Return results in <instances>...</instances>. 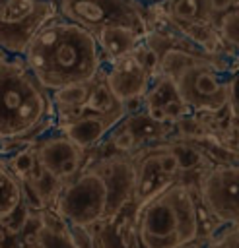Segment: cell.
I'll list each match as a JSON object with an SVG mask.
<instances>
[{
    "label": "cell",
    "mask_w": 239,
    "mask_h": 248,
    "mask_svg": "<svg viewBox=\"0 0 239 248\" xmlns=\"http://www.w3.org/2000/svg\"><path fill=\"white\" fill-rule=\"evenodd\" d=\"M134 231L140 248H177L202 240V217L192 184L175 180L136 205Z\"/></svg>",
    "instance_id": "277c9868"
},
{
    "label": "cell",
    "mask_w": 239,
    "mask_h": 248,
    "mask_svg": "<svg viewBox=\"0 0 239 248\" xmlns=\"http://www.w3.org/2000/svg\"><path fill=\"white\" fill-rule=\"evenodd\" d=\"M8 167L19 176V180L27 178L31 174V170L35 169L37 165V157H35V149H33V141L31 143H25L10 153H2Z\"/></svg>",
    "instance_id": "ffe728a7"
},
{
    "label": "cell",
    "mask_w": 239,
    "mask_h": 248,
    "mask_svg": "<svg viewBox=\"0 0 239 248\" xmlns=\"http://www.w3.org/2000/svg\"><path fill=\"white\" fill-rule=\"evenodd\" d=\"M175 134L173 124L155 122L146 110L124 114L105 136L103 143H109L117 153H132L155 141H163Z\"/></svg>",
    "instance_id": "30bf717a"
},
{
    "label": "cell",
    "mask_w": 239,
    "mask_h": 248,
    "mask_svg": "<svg viewBox=\"0 0 239 248\" xmlns=\"http://www.w3.org/2000/svg\"><path fill=\"white\" fill-rule=\"evenodd\" d=\"M56 14V0H0V48L23 54L31 37Z\"/></svg>",
    "instance_id": "52a82bcc"
},
{
    "label": "cell",
    "mask_w": 239,
    "mask_h": 248,
    "mask_svg": "<svg viewBox=\"0 0 239 248\" xmlns=\"http://www.w3.org/2000/svg\"><path fill=\"white\" fill-rule=\"evenodd\" d=\"M93 35H95V41H97V46H99V52L105 64L124 54H130L136 48V45L144 39L136 29L122 25V23H107L99 27Z\"/></svg>",
    "instance_id": "9a60e30c"
},
{
    "label": "cell",
    "mask_w": 239,
    "mask_h": 248,
    "mask_svg": "<svg viewBox=\"0 0 239 248\" xmlns=\"http://www.w3.org/2000/svg\"><path fill=\"white\" fill-rule=\"evenodd\" d=\"M237 21H239V10H237V6H231L227 12L218 16V27H216L218 37L233 50L237 48V43H239V23Z\"/></svg>",
    "instance_id": "44dd1931"
},
{
    "label": "cell",
    "mask_w": 239,
    "mask_h": 248,
    "mask_svg": "<svg viewBox=\"0 0 239 248\" xmlns=\"http://www.w3.org/2000/svg\"><path fill=\"white\" fill-rule=\"evenodd\" d=\"M124 116V108L122 105H119L117 108L109 110V112H84L80 116H76L70 122L58 124L54 126L56 130H60L62 134H66L74 143H78L80 147L87 149H95L103 143L105 136L109 134V130Z\"/></svg>",
    "instance_id": "4fadbf2b"
},
{
    "label": "cell",
    "mask_w": 239,
    "mask_h": 248,
    "mask_svg": "<svg viewBox=\"0 0 239 248\" xmlns=\"http://www.w3.org/2000/svg\"><path fill=\"white\" fill-rule=\"evenodd\" d=\"M239 169L237 163H212L196 180L198 198L204 209L223 225H235L239 215L237 203Z\"/></svg>",
    "instance_id": "ba28073f"
},
{
    "label": "cell",
    "mask_w": 239,
    "mask_h": 248,
    "mask_svg": "<svg viewBox=\"0 0 239 248\" xmlns=\"http://www.w3.org/2000/svg\"><path fill=\"white\" fill-rule=\"evenodd\" d=\"M212 248H237V225H229L227 232L214 240Z\"/></svg>",
    "instance_id": "cb8c5ba5"
},
{
    "label": "cell",
    "mask_w": 239,
    "mask_h": 248,
    "mask_svg": "<svg viewBox=\"0 0 239 248\" xmlns=\"http://www.w3.org/2000/svg\"><path fill=\"white\" fill-rule=\"evenodd\" d=\"M91 81L89 83H70L64 87H58L54 91H51V99L54 105V110H70V108H80L84 101L87 99Z\"/></svg>",
    "instance_id": "d6986e66"
},
{
    "label": "cell",
    "mask_w": 239,
    "mask_h": 248,
    "mask_svg": "<svg viewBox=\"0 0 239 248\" xmlns=\"http://www.w3.org/2000/svg\"><path fill=\"white\" fill-rule=\"evenodd\" d=\"M146 2H157V0H146Z\"/></svg>",
    "instance_id": "484cf974"
},
{
    "label": "cell",
    "mask_w": 239,
    "mask_h": 248,
    "mask_svg": "<svg viewBox=\"0 0 239 248\" xmlns=\"http://www.w3.org/2000/svg\"><path fill=\"white\" fill-rule=\"evenodd\" d=\"M58 16L95 33L107 23H122L146 35L142 0H56Z\"/></svg>",
    "instance_id": "8992f818"
},
{
    "label": "cell",
    "mask_w": 239,
    "mask_h": 248,
    "mask_svg": "<svg viewBox=\"0 0 239 248\" xmlns=\"http://www.w3.org/2000/svg\"><path fill=\"white\" fill-rule=\"evenodd\" d=\"M54 124L51 91L33 76L23 54L0 48V153L31 143Z\"/></svg>",
    "instance_id": "3957f363"
},
{
    "label": "cell",
    "mask_w": 239,
    "mask_h": 248,
    "mask_svg": "<svg viewBox=\"0 0 239 248\" xmlns=\"http://www.w3.org/2000/svg\"><path fill=\"white\" fill-rule=\"evenodd\" d=\"M35 248H78L68 223L51 207L39 211V225L33 232Z\"/></svg>",
    "instance_id": "2e32d148"
},
{
    "label": "cell",
    "mask_w": 239,
    "mask_h": 248,
    "mask_svg": "<svg viewBox=\"0 0 239 248\" xmlns=\"http://www.w3.org/2000/svg\"><path fill=\"white\" fill-rule=\"evenodd\" d=\"M134 196V167L130 153H113L84 165L60 182L51 209L70 225L87 227L113 217Z\"/></svg>",
    "instance_id": "6da1fadb"
},
{
    "label": "cell",
    "mask_w": 239,
    "mask_h": 248,
    "mask_svg": "<svg viewBox=\"0 0 239 248\" xmlns=\"http://www.w3.org/2000/svg\"><path fill=\"white\" fill-rule=\"evenodd\" d=\"M0 147H2V143H0Z\"/></svg>",
    "instance_id": "4316f807"
},
{
    "label": "cell",
    "mask_w": 239,
    "mask_h": 248,
    "mask_svg": "<svg viewBox=\"0 0 239 248\" xmlns=\"http://www.w3.org/2000/svg\"><path fill=\"white\" fill-rule=\"evenodd\" d=\"M33 149L41 169L58 182L74 176L84 167L87 157V151L84 147L74 143L66 134L56 128L33 140Z\"/></svg>",
    "instance_id": "9c48e42d"
},
{
    "label": "cell",
    "mask_w": 239,
    "mask_h": 248,
    "mask_svg": "<svg viewBox=\"0 0 239 248\" xmlns=\"http://www.w3.org/2000/svg\"><path fill=\"white\" fill-rule=\"evenodd\" d=\"M103 79L113 97L119 103H124L128 99L144 97L154 78L130 52L113 62H107L103 66Z\"/></svg>",
    "instance_id": "8fae6325"
},
{
    "label": "cell",
    "mask_w": 239,
    "mask_h": 248,
    "mask_svg": "<svg viewBox=\"0 0 239 248\" xmlns=\"http://www.w3.org/2000/svg\"><path fill=\"white\" fill-rule=\"evenodd\" d=\"M171 14H173V19L179 23L202 19V4L200 0H173Z\"/></svg>",
    "instance_id": "7402d4cb"
},
{
    "label": "cell",
    "mask_w": 239,
    "mask_h": 248,
    "mask_svg": "<svg viewBox=\"0 0 239 248\" xmlns=\"http://www.w3.org/2000/svg\"><path fill=\"white\" fill-rule=\"evenodd\" d=\"M23 58L49 91L70 83H89L105 66L95 35L58 14L31 37Z\"/></svg>",
    "instance_id": "7a4b0ae2"
},
{
    "label": "cell",
    "mask_w": 239,
    "mask_h": 248,
    "mask_svg": "<svg viewBox=\"0 0 239 248\" xmlns=\"http://www.w3.org/2000/svg\"><path fill=\"white\" fill-rule=\"evenodd\" d=\"M130 155L134 167V205L152 200L155 194H159L177 180L167 174L159 165V141L140 147Z\"/></svg>",
    "instance_id": "7c38bea8"
},
{
    "label": "cell",
    "mask_w": 239,
    "mask_h": 248,
    "mask_svg": "<svg viewBox=\"0 0 239 248\" xmlns=\"http://www.w3.org/2000/svg\"><path fill=\"white\" fill-rule=\"evenodd\" d=\"M202 4V17L204 19H214L227 12L231 6H237V0H200Z\"/></svg>",
    "instance_id": "603a6c76"
},
{
    "label": "cell",
    "mask_w": 239,
    "mask_h": 248,
    "mask_svg": "<svg viewBox=\"0 0 239 248\" xmlns=\"http://www.w3.org/2000/svg\"><path fill=\"white\" fill-rule=\"evenodd\" d=\"M23 190L19 176L8 167L4 155L0 153V227L8 225L16 215L25 211Z\"/></svg>",
    "instance_id": "e0dca14e"
},
{
    "label": "cell",
    "mask_w": 239,
    "mask_h": 248,
    "mask_svg": "<svg viewBox=\"0 0 239 248\" xmlns=\"http://www.w3.org/2000/svg\"><path fill=\"white\" fill-rule=\"evenodd\" d=\"M144 110L150 118L161 124H175L179 118L190 114L188 107L181 101L175 81L163 74L155 76L144 95Z\"/></svg>",
    "instance_id": "5bb4252c"
},
{
    "label": "cell",
    "mask_w": 239,
    "mask_h": 248,
    "mask_svg": "<svg viewBox=\"0 0 239 248\" xmlns=\"http://www.w3.org/2000/svg\"><path fill=\"white\" fill-rule=\"evenodd\" d=\"M177 248H202V240H196V242H188V244H183V246H177Z\"/></svg>",
    "instance_id": "d4e9b609"
},
{
    "label": "cell",
    "mask_w": 239,
    "mask_h": 248,
    "mask_svg": "<svg viewBox=\"0 0 239 248\" xmlns=\"http://www.w3.org/2000/svg\"><path fill=\"white\" fill-rule=\"evenodd\" d=\"M120 103L113 97V93L109 91V87L105 85L103 79V70L97 74V78L91 81L87 99L82 105V114L84 112H109L113 108H117Z\"/></svg>",
    "instance_id": "ac0fdd59"
},
{
    "label": "cell",
    "mask_w": 239,
    "mask_h": 248,
    "mask_svg": "<svg viewBox=\"0 0 239 248\" xmlns=\"http://www.w3.org/2000/svg\"><path fill=\"white\" fill-rule=\"evenodd\" d=\"M173 81L192 114L216 116L229 107L235 108V78L208 58L188 64Z\"/></svg>",
    "instance_id": "5b68a950"
}]
</instances>
